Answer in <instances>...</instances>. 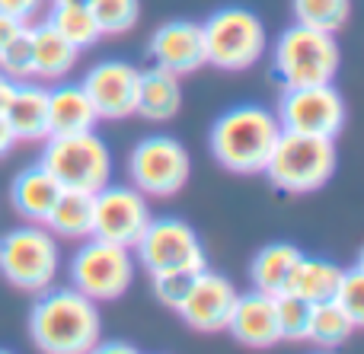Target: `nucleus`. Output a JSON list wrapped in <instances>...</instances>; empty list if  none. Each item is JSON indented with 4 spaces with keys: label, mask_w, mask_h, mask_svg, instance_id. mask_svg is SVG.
<instances>
[{
    "label": "nucleus",
    "mask_w": 364,
    "mask_h": 354,
    "mask_svg": "<svg viewBox=\"0 0 364 354\" xmlns=\"http://www.w3.org/2000/svg\"><path fill=\"white\" fill-rule=\"evenodd\" d=\"M134 272H138V259L132 249L93 236L70 259V287H77L93 304L119 300L132 287Z\"/></svg>",
    "instance_id": "6e6552de"
},
{
    "label": "nucleus",
    "mask_w": 364,
    "mask_h": 354,
    "mask_svg": "<svg viewBox=\"0 0 364 354\" xmlns=\"http://www.w3.org/2000/svg\"><path fill=\"white\" fill-rule=\"evenodd\" d=\"M87 354H141V351L128 342H96Z\"/></svg>",
    "instance_id": "f704fd0d"
},
{
    "label": "nucleus",
    "mask_w": 364,
    "mask_h": 354,
    "mask_svg": "<svg viewBox=\"0 0 364 354\" xmlns=\"http://www.w3.org/2000/svg\"><path fill=\"white\" fill-rule=\"evenodd\" d=\"M132 253L141 262V268L151 275L182 272V268H192V272L208 268L201 236L179 217H151V223L144 227V233L134 243Z\"/></svg>",
    "instance_id": "1a4fd4ad"
},
{
    "label": "nucleus",
    "mask_w": 364,
    "mask_h": 354,
    "mask_svg": "<svg viewBox=\"0 0 364 354\" xmlns=\"http://www.w3.org/2000/svg\"><path fill=\"white\" fill-rule=\"evenodd\" d=\"M301 255L304 253L297 246H291V243H269L265 249H259V253L252 255V265H250L252 291L265 294V297L288 294Z\"/></svg>",
    "instance_id": "aec40b11"
},
{
    "label": "nucleus",
    "mask_w": 364,
    "mask_h": 354,
    "mask_svg": "<svg viewBox=\"0 0 364 354\" xmlns=\"http://www.w3.org/2000/svg\"><path fill=\"white\" fill-rule=\"evenodd\" d=\"M310 310L314 304H307L297 294H278L275 297V316H278V332L282 342H304L307 338V326H310Z\"/></svg>",
    "instance_id": "c85d7f7f"
},
{
    "label": "nucleus",
    "mask_w": 364,
    "mask_h": 354,
    "mask_svg": "<svg viewBox=\"0 0 364 354\" xmlns=\"http://www.w3.org/2000/svg\"><path fill=\"white\" fill-rule=\"evenodd\" d=\"M151 223L147 195L134 185H102L93 195V236L115 243V246L134 249L144 227Z\"/></svg>",
    "instance_id": "f8f14e48"
},
{
    "label": "nucleus",
    "mask_w": 364,
    "mask_h": 354,
    "mask_svg": "<svg viewBox=\"0 0 364 354\" xmlns=\"http://www.w3.org/2000/svg\"><path fill=\"white\" fill-rule=\"evenodd\" d=\"M291 10H294V23L320 32H336L346 26L352 0H291Z\"/></svg>",
    "instance_id": "bb28decb"
},
{
    "label": "nucleus",
    "mask_w": 364,
    "mask_h": 354,
    "mask_svg": "<svg viewBox=\"0 0 364 354\" xmlns=\"http://www.w3.org/2000/svg\"><path fill=\"white\" fill-rule=\"evenodd\" d=\"M339 61L342 55L336 32H320L301 23L284 29L272 48V67L284 89L333 83V77L339 74Z\"/></svg>",
    "instance_id": "20e7f679"
},
{
    "label": "nucleus",
    "mask_w": 364,
    "mask_h": 354,
    "mask_svg": "<svg viewBox=\"0 0 364 354\" xmlns=\"http://www.w3.org/2000/svg\"><path fill=\"white\" fill-rule=\"evenodd\" d=\"M38 163L68 192L96 195V192H100L102 185H109V179H112V153H109L106 140L96 131L48 138Z\"/></svg>",
    "instance_id": "39448f33"
},
{
    "label": "nucleus",
    "mask_w": 364,
    "mask_h": 354,
    "mask_svg": "<svg viewBox=\"0 0 364 354\" xmlns=\"http://www.w3.org/2000/svg\"><path fill=\"white\" fill-rule=\"evenodd\" d=\"M48 23L55 26V29L61 32L77 51L90 48V45H96L102 38V32H100V26H96L93 13H90V6H58V4H51Z\"/></svg>",
    "instance_id": "a878e982"
},
{
    "label": "nucleus",
    "mask_w": 364,
    "mask_h": 354,
    "mask_svg": "<svg viewBox=\"0 0 364 354\" xmlns=\"http://www.w3.org/2000/svg\"><path fill=\"white\" fill-rule=\"evenodd\" d=\"M275 115L284 131L316 134V138H336L346 128V118H348L346 99H342V93L333 83L284 89Z\"/></svg>",
    "instance_id": "9b49d317"
},
{
    "label": "nucleus",
    "mask_w": 364,
    "mask_h": 354,
    "mask_svg": "<svg viewBox=\"0 0 364 354\" xmlns=\"http://www.w3.org/2000/svg\"><path fill=\"white\" fill-rule=\"evenodd\" d=\"M355 332V323L346 316L336 300H323V304H314L310 310V326H307V342H314L316 348L333 351L339 345H346Z\"/></svg>",
    "instance_id": "393cba45"
},
{
    "label": "nucleus",
    "mask_w": 364,
    "mask_h": 354,
    "mask_svg": "<svg viewBox=\"0 0 364 354\" xmlns=\"http://www.w3.org/2000/svg\"><path fill=\"white\" fill-rule=\"evenodd\" d=\"M4 118L16 140H48V89L38 83H13V93L4 106Z\"/></svg>",
    "instance_id": "f3484780"
},
{
    "label": "nucleus",
    "mask_w": 364,
    "mask_h": 354,
    "mask_svg": "<svg viewBox=\"0 0 364 354\" xmlns=\"http://www.w3.org/2000/svg\"><path fill=\"white\" fill-rule=\"evenodd\" d=\"M316 354H333V351H323V348H320V351H316Z\"/></svg>",
    "instance_id": "ea45409f"
},
{
    "label": "nucleus",
    "mask_w": 364,
    "mask_h": 354,
    "mask_svg": "<svg viewBox=\"0 0 364 354\" xmlns=\"http://www.w3.org/2000/svg\"><path fill=\"white\" fill-rule=\"evenodd\" d=\"M23 29H26V23H19V19H13V16H6V13H0V48H4L10 38H16Z\"/></svg>",
    "instance_id": "72a5a7b5"
},
{
    "label": "nucleus",
    "mask_w": 364,
    "mask_h": 354,
    "mask_svg": "<svg viewBox=\"0 0 364 354\" xmlns=\"http://www.w3.org/2000/svg\"><path fill=\"white\" fill-rule=\"evenodd\" d=\"M58 268H61L58 240L42 223L6 230L0 236V275L19 291H48Z\"/></svg>",
    "instance_id": "423d86ee"
},
{
    "label": "nucleus",
    "mask_w": 364,
    "mask_h": 354,
    "mask_svg": "<svg viewBox=\"0 0 364 354\" xmlns=\"http://www.w3.org/2000/svg\"><path fill=\"white\" fill-rule=\"evenodd\" d=\"M38 6H42V0H0V13L19 19V23H29L38 13Z\"/></svg>",
    "instance_id": "473e14b6"
},
{
    "label": "nucleus",
    "mask_w": 364,
    "mask_h": 354,
    "mask_svg": "<svg viewBox=\"0 0 364 354\" xmlns=\"http://www.w3.org/2000/svg\"><path fill=\"white\" fill-rule=\"evenodd\" d=\"M147 51H151L154 67H164L176 77H186L208 64L201 23H188V19H173V23L160 26L151 35Z\"/></svg>",
    "instance_id": "2eb2a0df"
},
{
    "label": "nucleus",
    "mask_w": 364,
    "mask_h": 354,
    "mask_svg": "<svg viewBox=\"0 0 364 354\" xmlns=\"http://www.w3.org/2000/svg\"><path fill=\"white\" fill-rule=\"evenodd\" d=\"M100 115H96L93 102H90L87 89L80 83H58L48 89V128L51 138L61 134H83L93 131Z\"/></svg>",
    "instance_id": "a211bd4d"
},
{
    "label": "nucleus",
    "mask_w": 364,
    "mask_h": 354,
    "mask_svg": "<svg viewBox=\"0 0 364 354\" xmlns=\"http://www.w3.org/2000/svg\"><path fill=\"white\" fill-rule=\"evenodd\" d=\"M195 275H198V272H192V268L151 275V284H154L157 300H160V304H166V306H173V310H179V304L186 300V294L192 291V284H195Z\"/></svg>",
    "instance_id": "2f4dec72"
},
{
    "label": "nucleus",
    "mask_w": 364,
    "mask_h": 354,
    "mask_svg": "<svg viewBox=\"0 0 364 354\" xmlns=\"http://www.w3.org/2000/svg\"><path fill=\"white\" fill-rule=\"evenodd\" d=\"M10 93H13V80L0 70V112H4V106H6V99H10Z\"/></svg>",
    "instance_id": "e433bc0d"
},
{
    "label": "nucleus",
    "mask_w": 364,
    "mask_h": 354,
    "mask_svg": "<svg viewBox=\"0 0 364 354\" xmlns=\"http://www.w3.org/2000/svg\"><path fill=\"white\" fill-rule=\"evenodd\" d=\"M0 354H13V351H4V348H0Z\"/></svg>",
    "instance_id": "a19ab883"
},
{
    "label": "nucleus",
    "mask_w": 364,
    "mask_h": 354,
    "mask_svg": "<svg viewBox=\"0 0 364 354\" xmlns=\"http://www.w3.org/2000/svg\"><path fill=\"white\" fill-rule=\"evenodd\" d=\"M29 38H32V74L36 77H51V80H58V77L74 70L80 51H77L48 19L38 26H29Z\"/></svg>",
    "instance_id": "4be33fe9"
},
{
    "label": "nucleus",
    "mask_w": 364,
    "mask_h": 354,
    "mask_svg": "<svg viewBox=\"0 0 364 354\" xmlns=\"http://www.w3.org/2000/svg\"><path fill=\"white\" fill-rule=\"evenodd\" d=\"M262 172L275 189L291 195L323 189L336 172V138H316V134H297L282 128Z\"/></svg>",
    "instance_id": "7ed1b4c3"
},
{
    "label": "nucleus",
    "mask_w": 364,
    "mask_h": 354,
    "mask_svg": "<svg viewBox=\"0 0 364 354\" xmlns=\"http://www.w3.org/2000/svg\"><path fill=\"white\" fill-rule=\"evenodd\" d=\"M45 227L51 233L64 236V240H83L93 236V195L87 192H61V198L55 201Z\"/></svg>",
    "instance_id": "b1692460"
},
{
    "label": "nucleus",
    "mask_w": 364,
    "mask_h": 354,
    "mask_svg": "<svg viewBox=\"0 0 364 354\" xmlns=\"http://www.w3.org/2000/svg\"><path fill=\"white\" fill-rule=\"evenodd\" d=\"M358 265L364 268V249H361V255H358Z\"/></svg>",
    "instance_id": "58836bf2"
},
{
    "label": "nucleus",
    "mask_w": 364,
    "mask_h": 354,
    "mask_svg": "<svg viewBox=\"0 0 364 354\" xmlns=\"http://www.w3.org/2000/svg\"><path fill=\"white\" fill-rule=\"evenodd\" d=\"M29 332L42 354H87L100 342L102 319L77 287H48L29 313Z\"/></svg>",
    "instance_id": "f257e3e1"
},
{
    "label": "nucleus",
    "mask_w": 364,
    "mask_h": 354,
    "mask_svg": "<svg viewBox=\"0 0 364 354\" xmlns=\"http://www.w3.org/2000/svg\"><path fill=\"white\" fill-rule=\"evenodd\" d=\"M128 172L141 195L170 198L192 176V157L170 134H151L132 150Z\"/></svg>",
    "instance_id": "9d476101"
},
{
    "label": "nucleus",
    "mask_w": 364,
    "mask_h": 354,
    "mask_svg": "<svg viewBox=\"0 0 364 354\" xmlns=\"http://www.w3.org/2000/svg\"><path fill=\"white\" fill-rule=\"evenodd\" d=\"M208 64L218 70H246L265 55V26L246 6H220L201 23Z\"/></svg>",
    "instance_id": "0eeeda50"
},
{
    "label": "nucleus",
    "mask_w": 364,
    "mask_h": 354,
    "mask_svg": "<svg viewBox=\"0 0 364 354\" xmlns=\"http://www.w3.org/2000/svg\"><path fill=\"white\" fill-rule=\"evenodd\" d=\"M182 106V87L179 77L164 67H147L138 77V99H134V115L147 121H170Z\"/></svg>",
    "instance_id": "412c9836"
},
{
    "label": "nucleus",
    "mask_w": 364,
    "mask_h": 354,
    "mask_svg": "<svg viewBox=\"0 0 364 354\" xmlns=\"http://www.w3.org/2000/svg\"><path fill=\"white\" fill-rule=\"evenodd\" d=\"M13 144H16V134H13V128L6 125L4 112H0V157H6L13 150Z\"/></svg>",
    "instance_id": "c9c22d12"
},
{
    "label": "nucleus",
    "mask_w": 364,
    "mask_h": 354,
    "mask_svg": "<svg viewBox=\"0 0 364 354\" xmlns=\"http://www.w3.org/2000/svg\"><path fill=\"white\" fill-rule=\"evenodd\" d=\"M0 70L10 77L13 83L26 80V77H36L32 74V38H29V26L19 32L16 38L0 48Z\"/></svg>",
    "instance_id": "c756f323"
},
{
    "label": "nucleus",
    "mask_w": 364,
    "mask_h": 354,
    "mask_svg": "<svg viewBox=\"0 0 364 354\" xmlns=\"http://www.w3.org/2000/svg\"><path fill=\"white\" fill-rule=\"evenodd\" d=\"M240 291L233 287V281H227L224 275L201 268L195 275L192 291L186 294V300L179 304V316L192 326L195 332H224L230 323V313L237 306Z\"/></svg>",
    "instance_id": "ddd939ff"
},
{
    "label": "nucleus",
    "mask_w": 364,
    "mask_h": 354,
    "mask_svg": "<svg viewBox=\"0 0 364 354\" xmlns=\"http://www.w3.org/2000/svg\"><path fill=\"white\" fill-rule=\"evenodd\" d=\"M333 300L346 310V316L355 323V329H364V268L361 265L342 272L339 291H336Z\"/></svg>",
    "instance_id": "7c9ffc66"
},
{
    "label": "nucleus",
    "mask_w": 364,
    "mask_h": 354,
    "mask_svg": "<svg viewBox=\"0 0 364 354\" xmlns=\"http://www.w3.org/2000/svg\"><path fill=\"white\" fill-rule=\"evenodd\" d=\"M61 182L45 170L42 163L29 166L23 170L10 185V198H13V208L32 223H45L55 208V201L61 198Z\"/></svg>",
    "instance_id": "6ab92c4d"
},
{
    "label": "nucleus",
    "mask_w": 364,
    "mask_h": 354,
    "mask_svg": "<svg viewBox=\"0 0 364 354\" xmlns=\"http://www.w3.org/2000/svg\"><path fill=\"white\" fill-rule=\"evenodd\" d=\"M342 272H346V268H339L329 259H310V255H301L288 291L297 294V297H304L307 304H323V300L336 297Z\"/></svg>",
    "instance_id": "5701e85b"
},
{
    "label": "nucleus",
    "mask_w": 364,
    "mask_h": 354,
    "mask_svg": "<svg viewBox=\"0 0 364 354\" xmlns=\"http://www.w3.org/2000/svg\"><path fill=\"white\" fill-rule=\"evenodd\" d=\"M58 6H90V0H51Z\"/></svg>",
    "instance_id": "4c0bfd02"
},
{
    "label": "nucleus",
    "mask_w": 364,
    "mask_h": 354,
    "mask_svg": "<svg viewBox=\"0 0 364 354\" xmlns=\"http://www.w3.org/2000/svg\"><path fill=\"white\" fill-rule=\"evenodd\" d=\"M138 77L141 70L128 61H100L90 67L80 87L87 89L96 115L109 121H119L134 115V99H138Z\"/></svg>",
    "instance_id": "4468645a"
},
{
    "label": "nucleus",
    "mask_w": 364,
    "mask_h": 354,
    "mask_svg": "<svg viewBox=\"0 0 364 354\" xmlns=\"http://www.w3.org/2000/svg\"><path fill=\"white\" fill-rule=\"evenodd\" d=\"M278 134H282V125H278L275 112H269L265 106L243 102V106H233L224 115H218L211 128V153L224 170L252 176V172L265 170Z\"/></svg>",
    "instance_id": "f03ea898"
},
{
    "label": "nucleus",
    "mask_w": 364,
    "mask_h": 354,
    "mask_svg": "<svg viewBox=\"0 0 364 354\" xmlns=\"http://www.w3.org/2000/svg\"><path fill=\"white\" fill-rule=\"evenodd\" d=\"M90 13L102 35H122L138 23L141 0H90Z\"/></svg>",
    "instance_id": "cd10ccee"
},
{
    "label": "nucleus",
    "mask_w": 364,
    "mask_h": 354,
    "mask_svg": "<svg viewBox=\"0 0 364 354\" xmlns=\"http://www.w3.org/2000/svg\"><path fill=\"white\" fill-rule=\"evenodd\" d=\"M227 332L237 338L246 348H272V345L282 342V332H278V316H275V297H265L259 291L240 294L237 306L230 313V323Z\"/></svg>",
    "instance_id": "dca6fc26"
}]
</instances>
